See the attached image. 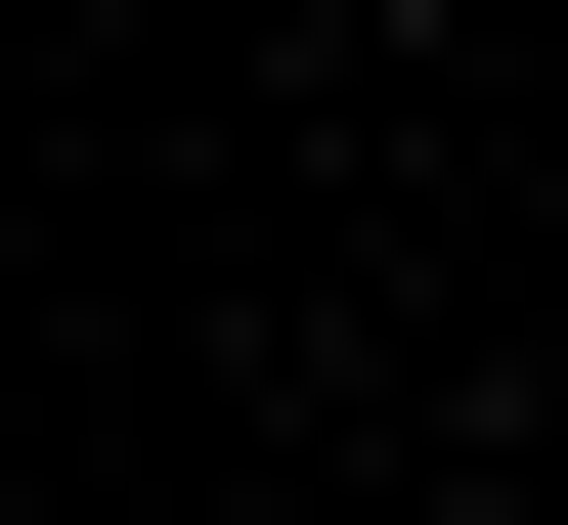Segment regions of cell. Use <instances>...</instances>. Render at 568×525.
Returning a JSON list of instances; mask_svg holds the SVG:
<instances>
[{
	"instance_id": "1",
	"label": "cell",
	"mask_w": 568,
	"mask_h": 525,
	"mask_svg": "<svg viewBox=\"0 0 568 525\" xmlns=\"http://www.w3.org/2000/svg\"><path fill=\"white\" fill-rule=\"evenodd\" d=\"M263 44H394V0H263Z\"/></svg>"
}]
</instances>
